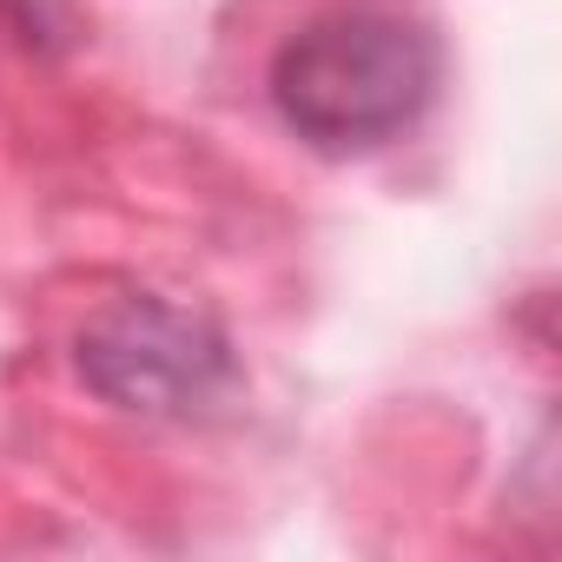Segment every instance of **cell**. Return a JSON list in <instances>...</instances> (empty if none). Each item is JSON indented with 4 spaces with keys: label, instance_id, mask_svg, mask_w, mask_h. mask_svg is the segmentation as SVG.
Masks as SVG:
<instances>
[{
    "label": "cell",
    "instance_id": "6da1fadb",
    "mask_svg": "<svg viewBox=\"0 0 562 562\" xmlns=\"http://www.w3.org/2000/svg\"><path fill=\"white\" fill-rule=\"evenodd\" d=\"M443 87V47L404 8H331L278 41L265 100L299 146L364 159L404 139Z\"/></svg>",
    "mask_w": 562,
    "mask_h": 562
},
{
    "label": "cell",
    "instance_id": "7a4b0ae2",
    "mask_svg": "<svg viewBox=\"0 0 562 562\" xmlns=\"http://www.w3.org/2000/svg\"><path fill=\"white\" fill-rule=\"evenodd\" d=\"M80 384L126 417H205L238 391L232 331L179 299L120 292L74 338Z\"/></svg>",
    "mask_w": 562,
    "mask_h": 562
},
{
    "label": "cell",
    "instance_id": "3957f363",
    "mask_svg": "<svg viewBox=\"0 0 562 562\" xmlns=\"http://www.w3.org/2000/svg\"><path fill=\"white\" fill-rule=\"evenodd\" d=\"M0 27L14 34V47H27L41 60H60L80 41V8L74 0H0Z\"/></svg>",
    "mask_w": 562,
    "mask_h": 562
}]
</instances>
